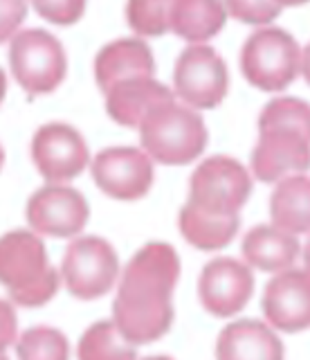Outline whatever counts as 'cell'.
Returning a JSON list of instances; mask_svg holds the SVG:
<instances>
[{"label":"cell","mask_w":310,"mask_h":360,"mask_svg":"<svg viewBox=\"0 0 310 360\" xmlns=\"http://www.w3.org/2000/svg\"><path fill=\"white\" fill-rule=\"evenodd\" d=\"M178 279L180 257L171 243L151 241L135 252L113 302V322L126 342L151 345L171 329V295Z\"/></svg>","instance_id":"obj_1"},{"label":"cell","mask_w":310,"mask_h":360,"mask_svg":"<svg viewBox=\"0 0 310 360\" xmlns=\"http://www.w3.org/2000/svg\"><path fill=\"white\" fill-rule=\"evenodd\" d=\"M119 273L115 248L102 236H79L65 248L61 275L76 300H97L113 288Z\"/></svg>","instance_id":"obj_8"},{"label":"cell","mask_w":310,"mask_h":360,"mask_svg":"<svg viewBox=\"0 0 310 360\" xmlns=\"http://www.w3.org/2000/svg\"><path fill=\"white\" fill-rule=\"evenodd\" d=\"M171 90L155 82L153 77L147 79H128V82L115 84L106 93V110L121 127H140L142 117L162 101H171Z\"/></svg>","instance_id":"obj_16"},{"label":"cell","mask_w":310,"mask_h":360,"mask_svg":"<svg viewBox=\"0 0 310 360\" xmlns=\"http://www.w3.org/2000/svg\"><path fill=\"white\" fill-rule=\"evenodd\" d=\"M32 158H34V165L41 176L50 183L72 180L90 162L83 135L63 122L46 124L34 133Z\"/></svg>","instance_id":"obj_11"},{"label":"cell","mask_w":310,"mask_h":360,"mask_svg":"<svg viewBox=\"0 0 310 360\" xmlns=\"http://www.w3.org/2000/svg\"><path fill=\"white\" fill-rule=\"evenodd\" d=\"M254 292L252 270L231 257L212 259L198 279L203 307L216 318H231L248 307Z\"/></svg>","instance_id":"obj_13"},{"label":"cell","mask_w":310,"mask_h":360,"mask_svg":"<svg viewBox=\"0 0 310 360\" xmlns=\"http://www.w3.org/2000/svg\"><path fill=\"white\" fill-rule=\"evenodd\" d=\"M274 191L270 196V217L274 228L290 234H308V176H292L276 180Z\"/></svg>","instance_id":"obj_21"},{"label":"cell","mask_w":310,"mask_h":360,"mask_svg":"<svg viewBox=\"0 0 310 360\" xmlns=\"http://www.w3.org/2000/svg\"><path fill=\"white\" fill-rule=\"evenodd\" d=\"M299 252H302V245L297 236L272 228V225H257L243 239L245 262L263 273H281V270L292 268Z\"/></svg>","instance_id":"obj_17"},{"label":"cell","mask_w":310,"mask_h":360,"mask_svg":"<svg viewBox=\"0 0 310 360\" xmlns=\"http://www.w3.org/2000/svg\"><path fill=\"white\" fill-rule=\"evenodd\" d=\"M218 358H265L279 360L283 356V345L268 324L259 320H238L227 324L216 342Z\"/></svg>","instance_id":"obj_18"},{"label":"cell","mask_w":310,"mask_h":360,"mask_svg":"<svg viewBox=\"0 0 310 360\" xmlns=\"http://www.w3.org/2000/svg\"><path fill=\"white\" fill-rule=\"evenodd\" d=\"M5 93H7V77H5V72H3V68H0V104H3Z\"/></svg>","instance_id":"obj_29"},{"label":"cell","mask_w":310,"mask_h":360,"mask_svg":"<svg viewBox=\"0 0 310 360\" xmlns=\"http://www.w3.org/2000/svg\"><path fill=\"white\" fill-rule=\"evenodd\" d=\"M9 65L16 82L29 95H48L68 72L65 50L57 37L46 30H23L12 37Z\"/></svg>","instance_id":"obj_7"},{"label":"cell","mask_w":310,"mask_h":360,"mask_svg":"<svg viewBox=\"0 0 310 360\" xmlns=\"http://www.w3.org/2000/svg\"><path fill=\"white\" fill-rule=\"evenodd\" d=\"M70 354L68 338L59 329H50V326H34L27 329L16 345V356L23 360H65Z\"/></svg>","instance_id":"obj_23"},{"label":"cell","mask_w":310,"mask_h":360,"mask_svg":"<svg viewBox=\"0 0 310 360\" xmlns=\"http://www.w3.org/2000/svg\"><path fill=\"white\" fill-rule=\"evenodd\" d=\"M97 187L117 200H137L153 185V162L135 146H108L93 160Z\"/></svg>","instance_id":"obj_10"},{"label":"cell","mask_w":310,"mask_h":360,"mask_svg":"<svg viewBox=\"0 0 310 360\" xmlns=\"http://www.w3.org/2000/svg\"><path fill=\"white\" fill-rule=\"evenodd\" d=\"M153 52L142 39H117L104 45L95 59V79L104 95L115 84L128 79H147L153 77Z\"/></svg>","instance_id":"obj_15"},{"label":"cell","mask_w":310,"mask_h":360,"mask_svg":"<svg viewBox=\"0 0 310 360\" xmlns=\"http://www.w3.org/2000/svg\"><path fill=\"white\" fill-rule=\"evenodd\" d=\"M126 18L130 30L142 37H162L169 30V3L133 0L126 5Z\"/></svg>","instance_id":"obj_24"},{"label":"cell","mask_w":310,"mask_h":360,"mask_svg":"<svg viewBox=\"0 0 310 360\" xmlns=\"http://www.w3.org/2000/svg\"><path fill=\"white\" fill-rule=\"evenodd\" d=\"M252 194V176L236 158L212 155L191 174L189 205L216 217H238Z\"/></svg>","instance_id":"obj_6"},{"label":"cell","mask_w":310,"mask_h":360,"mask_svg":"<svg viewBox=\"0 0 310 360\" xmlns=\"http://www.w3.org/2000/svg\"><path fill=\"white\" fill-rule=\"evenodd\" d=\"M140 140L149 158L162 165H189L207 146V127L201 112L175 104H155L140 122Z\"/></svg>","instance_id":"obj_4"},{"label":"cell","mask_w":310,"mask_h":360,"mask_svg":"<svg viewBox=\"0 0 310 360\" xmlns=\"http://www.w3.org/2000/svg\"><path fill=\"white\" fill-rule=\"evenodd\" d=\"M263 313L274 329L297 333L310 324V300H308V270L290 268L281 270L263 292Z\"/></svg>","instance_id":"obj_14"},{"label":"cell","mask_w":310,"mask_h":360,"mask_svg":"<svg viewBox=\"0 0 310 360\" xmlns=\"http://www.w3.org/2000/svg\"><path fill=\"white\" fill-rule=\"evenodd\" d=\"M27 5L23 0H0V43L14 37L20 22L25 20Z\"/></svg>","instance_id":"obj_27"},{"label":"cell","mask_w":310,"mask_h":360,"mask_svg":"<svg viewBox=\"0 0 310 360\" xmlns=\"http://www.w3.org/2000/svg\"><path fill=\"white\" fill-rule=\"evenodd\" d=\"M79 358H135L137 352L130 342H126L117 331L115 322L99 320L88 329L79 340Z\"/></svg>","instance_id":"obj_22"},{"label":"cell","mask_w":310,"mask_h":360,"mask_svg":"<svg viewBox=\"0 0 310 360\" xmlns=\"http://www.w3.org/2000/svg\"><path fill=\"white\" fill-rule=\"evenodd\" d=\"M3 162H5V151H3V146H0V169H3Z\"/></svg>","instance_id":"obj_30"},{"label":"cell","mask_w":310,"mask_h":360,"mask_svg":"<svg viewBox=\"0 0 310 360\" xmlns=\"http://www.w3.org/2000/svg\"><path fill=\"white\" fill-rule=\"evenodd\" d=\"M180 232L187 241L196 245L198 250H223L227 248L241 228L238 217H216L196 210L189 202H184L178 217Z\"/></svg>","instance_id":"obj_20"},{"label":"cell","mask_w":310,"mask_h":360,"mask_svg":"<svg viewBox=\"0 0 310 360\" xmlns=\"http://www.w3.org/2000/svg\"><path fill=\"white\" fill-rule=\"evenodd\" d=\"M175 95L194 108H216L229 88L227 65L209 45L184 48L173 68Z\"/></svg>","instance_id":"obj_9"},{"label":"cell","mask_w":310,"mask_h":360,"mask_svg":"<svg viewBox=\"0 0 310 360\" xmlns=\"http://www.w3.org/2000/svg\"><path fill=\"white\" fill-rule=\"evenodd\" d=\"M16 331H18V320L14 307L5 300H0V358H5L7 347L16 342Z\"/></svg>","instance_id":"obj_28"},{"label":"cell","mask_w":310,"mask_h":360,"mask_svg":"<svg viewBox=\"0 0 310 360\" xmlns=\"http://www.w3.org/2000/svg\"><path fill=\"white\" fill-rule=\"evenodd\" d=\"M304 68V56L292 34L279 27L254 32L241 50V70L265 93H279L290 86Z\"/></svg>","instance_id":"obj_5"},{"label":"cell","mask_w":310,"mask_h":360,"mask_svg":"<svg viewBox=\"0 0 310 360\" xmlns=\"http://www.w3.org/2000/svg\"><path fill=\"white\" fill-rule=\"evenodd\" d=\"M0 284L18 307H43L59 290V273L48 264L46 243L34 232L0 236Z\"/></svg>","instance_id":"obj_3"},{"label":"cell","mask_w":310,"mask_h":360,"mask_svg":"<svg viewBox=\"0 0 310 360\" xmlns=\"http://www.w3.org/2000/svg\"><path fill=\"white\" fill-rule=\"evenodd\" d=\"M227 20V11L212 0H175L169 5V27L180 39L201 43L216 37Z\"/></svg>","instance_id":"obj_19"},{"label":"cell","mask_w":310,"mask_h":360,"mask_svg":"<svg viewBox=\"0 0 310 360\" xmlns=\"http://www.w3.org/2000/svg\"><path fill=\"white\" fill-rule=\"evenodd\" d=\"M308 104L299 97H276L259 115V144L252 172L263 183H276L288 172L308 169Z\"/></svg>","instance_id":"obj_2"},{"label":"cell","mask_w":310,"mask_h":360,"mask_svg":"<svg viewBox=\"0 0 310 360\" xmlns=\"http://www.w3.org/2000/svg\"><path fill=\"white\" fill-rule=\"evenodd\" d=\"M88 217H90V205L74 187L52 183L32 194L27 202V221L32 228L39 234L59 236V239L79 234L86 228Z\"/></svg>","instance_id":"obj_12"},{"label":"cell","mask_w":310,"mask_h":360,"mask_svg":"<svg viewBox=\"0 0 310 360\" xmlns=\"http://www.w3.org/2000/svg\"><path fill=\"white\" fill-rule=\"evenodd\" d=\"M34 9L50 22H57V25H70V22H76L83 16L86 5L83 3H70V0H52V3L36 0Z\"/></svg>","instance_id":"obj_26"},{"label":"cell","mask_w":310,"mask_h":360,"mask_svg":"<svg viewBox=\"0 0 310 360\" xmlns=\"http://www.w3.org/2000/svg\"><path fill=\"white\" fill-rule=\"evenodd\" d=\"M231 16L243 22H254V25H263L270 22L283 11V5L279 3H250V0H231L227 3V9Z\"/></svg>","instance_id":"obj_25"}]
</instances>
